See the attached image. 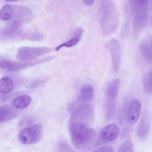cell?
<instances>
[{"instance_id":"cell-16","label":"cell","mask_w":152,"mask_h":152,"mask_svg":"<svg viewBox=\"0 0 152 152\" xmlns=\"http://www.w3.org/2000/svg\"><path fill=\"white\" fill-rule=\"evenodd\" d=\"M14 86L13 82L8 76L5 75L0 79V92L3 94H8L12 90Z\"/></svg>"},{"instance_id":"cell-13","label":"cell","mask_w":152,"mask_h":152,"mask_svg":"<svg viewBox=\"0 0 152 152\" xmlns=\"http://www.w3.org/2000/svg\"><path fill=\"white\" fill-rule=\"evenodd\" d=\"M17 110L9 105L0 107V123L11 120L17 115Z\"/></svg>"},{"instance_id":"cell-18","label":"cell","mask_w":152,"mask_h":152,"mask_svg":"<svg viewBox=\"0 0 152 152\" xmlns=\"http://www.w3.org/2000/svg\"><path fill=\"white\" fill-rule=\"evenodd\" d=\"M152 71L146 74L142 78V86L145 92L148 95L152 94Z\"/></svg>"},{"instance_id":"cell-4","label":"cell","mask_w":152,"mask_h":152,"mask_svg":"<svg viewBox=\"0 0 152 152\" xmlns=\"http://www.w3.org/2000/svg\"><path fill=\"white\" fill-rule=\"evenodd\" d=\"M53 48L48 47H23L18 50L17 58L23 62H28L52 51Z\"/></svg>"},{"instance_id":"cell-20","label":"cell","mask_w":152,"mask_h":152,"mask_svg":"<svg viewBox=\"0 0 152 152\" xmlns=\"http://www.w3.org/2000/svg\"><path fill=\"white\" fill-rule=\"evenodd\" d=\"M80 39V38L72 35V37L69 40L57 47L55 49V50L58 51L61 48L64 47L69 48L73 46L76 45L79 42Z\"/></svg>"},{"instance_id":"cell-9","label":"cell","mask_w":152,"mask_h":152,"mask_svg":"<svg viewBox=\"0 0 152 152\" xmlns=\"http://www.w3.org/2000/svg\"><path fill=\"white\" fill-rule=\"evenodd\" d=\"M25 21L19 19H14L0 30V39L7 40L14 37L18 29Z\"/></svg>"},{"instance_id":"cell-19","label":"cell","mask_w":152,"mask_h":152,"mask_svg":"<svg viewBox=\"0 0 152 152\" xmlns=\"http://www.w3.org/2000/svg\"><path fill=\"white\" fill-rule=\"evenodd\" d=\"M12 18L11 6L8 4H6L0 11V19L6 20H10Z\"/></svg>"},{"instance_id":"cell-7","label":"cell","mask_w":152,"mask_h":152,"mask_svg":"<svg viewBox=\"0 0 152 152\" xmlns=\"http://www.w3.org/2000/svg\"><path fill=\"white\" fill-rule=\"evenodd\" d=\"M105 46L110 55L113 72L116 73L119 70L121 60V48L120 42L117 39H113L107 42Z\"/></svg>"},{"instance_id":"cell-12","label":"cell","mask_w":152,"mask_h":152,"mask_svg":"<svg viewBox=\"0 0 152 152\" xmlns=\"http://www.w3.org/2000/svg\"><path fill=\"white\" fill-rule=\"evenodd\" d=\"M12 10V18L27 21L31 16V10L26 7L18 5H10Z\"/></svg>"},{"instance_id":"cell-15","label":"cell","mask_w":152,"mask_h":152,"mask_svg":"<svg viewBox=\"0 0 152 152\" xmlns=\"http://www.w3.org/2000/svg\"><path fill=\"white\" fill-rule=\"evenodd\" d=\"M94 94V90L93 86L90 84H86L80 89L79 99L82 101H89L92 99Z\"/></svg>"},{"instance_id":"cell-5","label":"cell","mask_w":152,"mask_h":152,"mask_svg":"<svg viewBox=\"0 0 152 152\" xmlns=\"http://www.w3.org/2000/svg\"><path fill=\"white\" fill-rule=\"evenodd\" d=\"M94 116V110L92 105L84 104L75 111L71 118L70 123L78 122L88 126L93 122Z\"/></svg>"},{"instance_id":"cell-11","label":"cell","mask_w":152,"mask_h":152,"mask_svg":"<svg viewBox=\"0 0 152 152\" xmlns=\"http://www.w3.org/2000/svg\"><path fill=\"white\" fill-rule=\"evenodd\" d=\"M119 132V128L116 125L114 124H109L102 129L99 137L104 142L112 141L117 137Z\"/></svg>"},{"instance_id":"cell-23","label":"cell","mask_w":152,"mask_h":152,"mask_svg":"<svg viewBox=\"0 0 152 152\" xmlns=\"http://www.w3.org/2000/svg\"><path fill=\"white\" fill-rule=\"evenodd\" d=\"M91 152H115V151L112 146L107 145L97 148Z\"/></svg>"},{"instance_id":"cell-3","label":"cell","mask_w":152,"mask_h":152,"mask_svg":"<svg viewBox=\"0 0 152 152\" xmlns=\"http://www.w3.org/2000/svg\"><path fill=\"white\" fill-rule=\"evenodd\" d=\"M69 131L72 144L77 150L88 147L95 138L96 132L88 126L80 123H70Z\"/></svg>"},{"instance_id":"cell-6","label":"cell","mask_w":152,"mask_h":152,"mask_svg":"<svg viewBox=\"0 0 152 152\" xmlns=\"http://www.w3.org/2000/svg\"><path fill=\"white\" fill-rule=\"evenodd\" d=\"M42 132V127L40 124L27 127L23 129L19 133V140L24 144L35 143L41 139Z\"/></svg>"},{"instance_id":"cell-8","label":"cell","mask_w":152,"mask_h":152,"mask_svg":"<svg viewBox=\"0 0 152 152\" xmlns=\"http://www.w3.org/2000/svg\"><path fill=\"white\" fill-rule=\"evenodd\" d=\"M48 61V58L47 57L34 62H19L5 59L0 61V68L9 71H16Z\"/></svg>"},{"instance_id":"cell-24","label":"cell","mask_w":152,"mask_h":152,"mask_svg":"<svg viewBox=\"0 0 152 152\" xmlns=\"http://www.w3.org/2000/svg\"><path fill=\"white\" fill-rule=\"evenodd\" d=\"M43 37V36L39 32H34L28 36L26 38L32 41H39Z\"/></svg>"},{"instance_id":"cell-25","label":"cell","mask_w":152,"mask_h":152,"mask_svg":"<svg viewBox=\"0 0 152 152\" xmlns=\"http://www.w3.org/2000/svg\"><path fill=\"white\" fill-rule=\"evenodd\" d=\"M84 4L87 6H90L93 4L95 1L94 0H83Z\"/></svg>"},{"instance_id":"cell-1","label":"cell","mask_w":152,"mask_h":152,"mask_svg":"<svg viewBox=\"0 0 152 152\" xmlns=\"http://www.w3.org/2000/svg\"><path fill=\"white\" fill-rule=\"evenodd\" d=\"M128 4L133 17V35L136 39L148 23L150 15L149 1L130 0Z\"/></svg>"},{"instance_id":"cell-2","label":"cell","mask_w":152,"mask_h":152,"mask_svg":"<svg viewBox=\"0 0 152 152\" xmlns=\"http://www.w3.org/2000/svg\"><path fill=\"white\" fill-rule=\"evenodd\" d=\"M118 15L115 5L111 0L101 2L99 11V23L103 35L109 36L117 29L118 24Z\"/></svg>"},{"instance_id":"cell-17","label":"cell","mask_w":152,"mask_h":152,"mask_svg":"<svg viewBox=\"0 0 152 152\" xmlns=\"http://www.w3.org/2000/svg\"><path fill=\"white\" fill-rule=\"evenodd\" d=\"M31 98L28 95H23L18 97L12 102L13 106L18 109H23L27 107L30 104Z\"/></svg>"},{"instance_id":"cell-10","label":"cell","mask_w":152,"mask_h":152,"mask_svg":"<svg viewBox=\"0 0 152 152\" xmlns=\"http://www.w3.org/2000/svg\"><path fill=\"white\" fill-rule=\"evenodd\" d=\"M141 110V104L137 99H134L130 102L127 110V119L131 124L136 123L138 120Z\"/></svg>"},{"instance_id":"cell-14","label":"cell","mask_w":152,"mask_h":152,"mask_svg":"<svg viewBox=\"0 0 152 152\" xmlns=\"http://www.w3.org/2000/svg\"><path fill=\"white\" fill-rule=\"evenodd\" d=\"M140 50L143 58L149 62H152L151 39L147 37L143 40L140 45Z\"/></svg>"},{"instance_id":"cell-21","label":"cell","mask_w":152,"mask_h":152,"mask_svg":"<svg viewBox=\"0 0 152 152\" xmlns=\"http://www.w3.org/2000/svg\"><path fill=\"white\" fill-rule=\"evenodd\" d=\"M147 118V116L145 115V114L143 115V117L142 118L141 122L140 123L139 128V132H143L144 133V136H145V132H148V129L149 126L148 119Z\"/></svg>"},{"instance_id":"cell-22","label":"cell","mask_w":152,"mask_h":152,"mask_svg":"<svg viewBox=\"0 0 152 152\" xmlns=\"http://www.w3.org/2000/svg\"><path fill=\"white\" fill-rule=\"evenodd\" d=\"M58 152H75L74 149L67 143L62 142L58 145Z\"/></svg>"}]
</instances>
